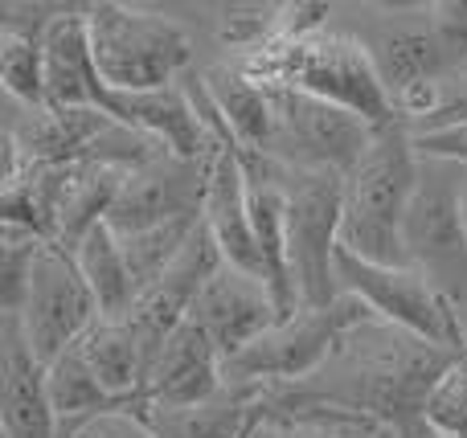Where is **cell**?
<instances>
[{
	"label": "cell",
	"instance_id": "1",
	"mask_svg": "<svg viewBox=\"0 0 467 438\" xmlns=\"http://www.w3.org/2000/svg\"><path fill=\"white\" fill-rule=\"evenodd\" d=\"M460 352L431 344L414 332L373 320L357 328L340 352L296 385H271L258 398V414L279 418L299 410H337L381 426L394 438H427V398Z\"/></svg>",
	"mask_w": 467,
	"mask_h": 438
},
{
	"label": "cell",
	"instance_id": "2",
	"mask_svg": "<svg viewBox=\"0 0 467 438\" xmlns=\"http://www.w3.org/2000/svg\"><path fill=\"white\" fill-rule=\"evenodd\" d=\"M258 87H291L304 90L312 98L337 103L345 111L361 115L373 127H389L398 123L394 98L381 87L378 70H373L369 54L357 37L348 33H316L304 41H275V46L258 49L250 57L230 62Z\"/></svg>",
	"mask_w": 467,
	"mask_h": 438
},
{
	"label": "cell",
	"instance_id": "3",
	"mask_svg": "<svg viewBox=\"0 0 467 438\" xmlns=\"http://www.w3.org/2000/svg\"><path fill=\"white\" fill-rule=\"evenodd\" d=\"M419 188V152L402 119L373 131L369 152L345 180V226L340 246L378 267H410L402 221Z\"/></svg>",
	"mask_w": 467,
	"mask_h": 438
},
{
	"label": "cell",
	"instance_id": "4",
	"mask_svg": "<svg viewBox=\"0 0 467 438\" xmlns=\"http://www.w3.org/2000/svg\"><path fill=\"white\" fill-rule=\"evenodd\" d=\"M87 25L95 66L111 90H164L193 70V37L164 13L99 0L87 5Z\"/></svg>",
	"mask_w": 467,
	"mask_h": 438
},
{
	"label": "cell",
	"instance_id": "5",
	"mask_svg": "<svg viewBox=\"0 0 467 438\" xmlns=\"http://www.w3.org/2000/svg\"><path fill=\"white\" fill-rule=\"evenodd\" d=\"M378 311L365 300L340 291L328 308H304L296 320L271 328L266 336H258L250 349H242L238 357H230L222 365V382L226 385H296L304 377L320 373L332 357L340 352V344L357 332V328L373 324Z\"/></svg>",
	"mask_w": 467,
	"mask_h": 438
},
{
	"label": "cell",
	"instance_id": "6",
	"mask_svg": "<svg viewBox=\"0 0 467 438\" xmlns=\"http://www.w3.org/2000/svg\"><path fill=\"white\" fill-rule=\"evenodd\" d=\"M345 180L328 168H291L279 164V185L287 201V250L291 275L304 308H328L337 287V246L345 226Z\"/></svg>",
	"mask_w": 467,
	"mask_h": 438
},
{
	"label": "cell",
	"instance_id": "7",
	"mask_svg": "<svg viewBox=\"0 0 467 438\" xmlns=\"http://www.w3.org/2000/svg\"><path fill=\"white\" fill-rule=\"evenodd\" d=\"M463 168L451 160L419 156V188L402 221V246L410 267L422 270L455 303L467 300V221Z\"/></svg>",
	"mask_w": 467,
	"mask_h": 438
},
{
	"label": "cell",
	"instance_id": "8",
	"mask_svg": "<svg viewBox=\"0 0 467 438\" xmlns=\"http://www.w3.org/2000/svg\"><path fill=\"white\" fill-rule=\"evenodd\" d=\"M337 287L365 300L386 324L422 336L431 344H443V349L467 352V332L460 324V311H455L460 303L439 291L422 270L378 267V262H365L348 254L345 246H337Z\"/></svg>",
	"mask_w": 467,
	"mask_h": 438
},
{
	"label": "cell",
	"instance_id": "9",
	"mask_svg": "<svg viewBox=\"0 0 467 438\" xmlns=\"http://www.w3.org/2000/svg\"><path fill=\"white\" fill-rule=\"evenodd\" d=\"M266 98H271V111H275V136L266 156H275L279 164H291V168H328L348 177L361 164V156L369 152L378 127L365 123L361 115L291 87H266Z\"/></svg>",
	"mask_w": 467,
	"mask_h": 438
},
{
	"label": "cell",
	"instance_id": "10",
	"mask_svg": "<svg viewBox=\"0 0 467 438\" xmlns=\"http://www.w3.org/2000/svg\"><path fill=\"white\" fill-rule=\"evenodd\" d=\"M95 324H99V303L90 283L82 279L74 254H66L62 246H41L37 262H33L29 295H25L21 308V328L33 357L49 369Z\"/></svg>",
	"mask_w": 467,
	"mask_h": 438
},
{
	"label": "cell",
	"instance_id": "11",
	"mask_svg": "<svg viewBox=\"0 0 467 438\" xmlns=\"http://www.w3.org/2000/svg\"><path fill=\"white\" fill-rule=\"evenodd\" d=\"M213 156L210 160H181L172 152H161L144 168L128 172L111 213H107V226L119 238H128L156 226H169V221L202 218L205 197H210V180H213Z\"/></svg>",
	"mask_w": 467,
	"mask_h": 438
},
{
	"label": "cell",
	"instance_id": "12",
	"mask_svg": "<svg viewBox=\"0 0 467 438\" xmlns=\"http://www.w3.org/2000/svg\"><path fill=\"white\" fill-rule=\"evenodd\" d=\"M222 267H226V259H222L218 242H213L210 226H205V218H202V226L193 229V238L185 242V250L177 254V262H172V267L164 270L144 295H140L136 308H131V316H128L131 332H136L140 344H144L148 369H152L156 352L164 349V341L189 320L197 295L205 291V283H210Z\"/></svg>",
	"mask_w": 467,
	"mask_h": 438
},
{
	"label": "cell",
	"instance_id": "13",
	"mask_svg": "<svg viewBox=\"0 0 467 438\" xmlns=\"http://www.w3.org/2000/svg\"><path fill=\"white\" fill-rule=\"evenodd\" d=\"M189 320L205 328V336L213 341V349L222 352V365H226L230 357L250 349L258 336L279 328V308H275L263 279L246 275V270L226 262V267L205 283V291L197 295Z\"/></svg>",
	"mask_w": 467,
	"mask_h": 438
},
{
	"label": "cell",
	"instance_id": "14",
	"mask_svg": "<svg viewBox=\"0 0 467 438\" xmlns=\"http://www.w3.org/2000/svg\"><path fill=\"white\" fill-rule=\"evenodd\" d=\"M357 41L365 46L373 70H378L381 87L389 90V98L402 95L406 87L419 82H443L451 78V62H447L443 46H439L431 16L422 8V21L414 16H378V21L361 25Z\"/></svg>",
	"mask_w": 467,
	"mask_h": 438
},
{
	"label": "cell",
	"instance_id": "15",
	"mask_svg": "<svg viewBox=\"0 0 467 438\" xmlns=\"http://www.w3.org/2000/svg\"><path fill=\"white\" fill-rule=\"evenodd\" d=\"M0 431L5 438H57L46 365L33 357L21 316L0 320Z\"/></svg>",
	"mask_w": 467,
	"mask_h": 438
},
{
	"label": "cell",
	"instance_id": "16",
	"mask_svg": "<svg viewBox=\"0 0 467 438\" xmlns=\"http://www.w3.org/2000/svg\"><path fill=\"white\" fill-rule=\"evenodd\" d=\"M222 385H226L222 382V352L213 349L202 324L185 320L156 352L144 382V398L148 410H189L210 402Z\"/></svg>",
	"mask_w": 467,
	"mask_h": 438
},
{
	"label": "cell",
	"instance_id": "17",
	"mask_svg": "<svg viewBox=\"0 0 467 438\" xmlns=\"http://www.w3.org/2000/svg\"><path fill=\"white\" fill-rule=\"evenodd\" d=\"M46 95L49 107H90L103 111L111 87L103 82L90 49L87 5H62L57 16L46 25Z\"/></svg>",
	"mask_w": 467,
	"mask_h": 438
},
{
	"label": "cell",
	"instance_id": "18",
	"mask_svg": "<svg viewBox=\"0 0 467 438\" xmlns=\"http://www.w3.org/2000/svg\"><path fill=\"white\" fill-rule=\"evenodd\" d=\"M111 115L90 111V107H41V111H25L5 136L21 148L25 164H46V168H70V164L87 160V148L111 127Z\"/></svg>",
	"mask_w": 467,
	"mask_h": 438
},
{
	"label": "cell",
	"instance_id": "19",
	"mask_svg": "<svg viewBox=\"0 0 467 438\" xmlns=\"http://www.w3.org/2000/svg\"><path fill=\"white\" fill-rule=\"evenodd\" d=\"M205 226H210L213 242H218L222 259L230 267L246 270V275L263 279V262H258L254 229H250V201H246V172L238 164V144H226L213 156V180L210 197H205Z\"/></svg>",
	"mask_w": 467,
	"mask_h": 438
},
{
	"label": "cell",
	"instance_id": "20",
	"mask_svg": "<svg viewBox=\"0 0 467 438\" xmlns=\"http://www.w3.org/2000/svg\"><path fill=\"white\" fill-rule=\"evenodd\" d=\"M263 385H222L210 402L189 410H144L156 438H254Z\"/></svg>",
	"mask_w": 467,
	"mask_h": 438
},
{
	"label": "cell",
	"instance_id": "21",
	"mask_svg": "<svg viewBox=\"0 0 467 438\" xmlns=\"http://www.w3.org/2000/svg\"><path fill=\"white\" fill-rule=\"evenodd\" d=\"M70 168H46V164H25L16 177L0 180V221L8 229L41 238L46 246H57V221H62L66 185Z\"/></svg>",
	"mask_w": 467,
	"mask_h": 438
},
{
	"label": "cell",
	"instance_id": "22",
	"mask_svg": "<svg viewBox=\"0 0 467 438\" xmlns=\"http://www.w3.org/2000/svg\"><path fill=\"white\" fill-rule=\"evenodd\" d=\"M46 382H49V402H54V414H57V431H70V426L87 423V418L115 414V410H136V414L148 410V402H140V398H115V393L90 373L78 344L66 349L62 357L46 369Z\"/></svg>",
	"mask_w": 467,
	"mask_h": 438
},
{
	"label": "cell",
	"instance_id": "23",
	"mask_svg": "<svg viewBox=\"0 0 467 438\" xmlns=\"http://www.w3.org/2000/svg\"><path fill=\"white\" fill-rule=\"evenodd\" d=\"M82 361L90 365V373L115 393V398H144L148 382V357L140 336L131 332L128 320H99L87 336L78 341Z\"/></svg>",
	"mask_w": 467,
	"mask_h": 438
},
{
	"label": "cell",
	"instance_id": "24",
	"mask_svg": "<svg viewBox=\"0 0 467 438\" xmlns=\"http://www.w3.org/2000/svg\"><path fill=\"white\" fill-rule=\"evenodd\" d=\"M202 74H205V87H210L222 119L230 123L234 144L246 148V152H263V156L271 152L275 111H271V98H266V87L250 82L234 66H210Z\"/></svg>",
	"mask_w": 467,
	"mask_h": 438
},
{
	"label": "cell",
	"instance_id": "25",
	"mask_svg": "<svg viewBox=\"0 0 467 438\" xmlns=\"http://www.w3.org/2000/svg\"><path fill=\"white\" fill-rule=\"evenodd\" d=\"M123 180H128L123 168L74 164L70 185H66V201H62V221H57V246H62L66 254H78V246L107 221Z\"/></svg>",
	"mask_w": 467,
	"mask_h": 438
},
{
	"label": "cell",
	"instance_id": "26",
	"mask_svg": "<svg viewBox=\"0 0 467 438\" xmlns=\"http://www.w3.org/2000/svg\"><path fill=\"white\" fill-rule=\"evenodd\" d=\"M74 262H78L82 279H87L90 291H95L99 320H128L131 308H136V300H140V291H136V279H131V270H128V259H123L119 234L103 221V226L78 246Z\"/></svg>",
	"mask_w": 467,
	"mask_h": 438
},
{
	"label": "cell",
	"instance_id": "27",
	"mask_svg": "<svg viewBox=\"0 0 467 438\" xmlns=\"http://www.w3.org/2000/svg\"><path fill=\"white\" fill-rule=\"evenodd\" d=\"M213 29H218V46L234 49L238 57H250L258 49H266L279 37V21H283V5L275 0H254V5H218L213 8Z\"/></svg>",
	"mask_w": 467,
	"mask_h": 438
},
{
	"label": "cell",
	"instance_id": "28",
	"mask_svg": "<svg viewBox=\"0 0 467 438\" xmlns=\"http://www.w3.org/2000/svg\"><path fill=\"white\" fill-rule=\"evenodd\" d=\"M381 426L337 410H299V414L263 418L254 438H378Z\"/></svg>",
	"mask_w": 467,
	"mask_h": 438
},
{
	"label": "cell",
	"instance_id": "29",
	"mask_svg": "<svg viewBox=\"0 0 467 438\" xmlns=\"http://www.w3.org/2000/svg\"><path fill=\"white\" fill-rule=\"evenodd\" d=\"M41 246H46L41 238L5 226V246H0V311L5 316H21L25 295H29V279H33V262H37Z\"/></svg>",
	"mask_w": 467,
	"mask_h": 438
},
{
	"label": "cell",
	"instance_id": "30",
	"mask_svg": "<svg viewBox=\"0 0 467 438\" xmlns=\"http://www.w3.org/2000/svg\"><path fill=\"white\" fill-rule=\"evenodd\" d=\"M427 426L443 438H467V352L439 377L427 398Z\"/></svg>",
	"mask_w": 467,
	"mask_h": 438
},
{
	"label": "cell",
	"instance_id": "31",
	"mask_svg": "<svg viewBox=\"0 0 467 438\" xmlns=\"http://www.w3.org/2000/svg\"><path fill=\"white\" fill-rule=\"evenodd\" d=\"M427 16L451 70H467V0H435L427 5Z\"/></svg>",
	"mask_w": 467,
	"mask_h": 438
},
{
	"label": "cell",
	"instance_id": "32",
	"mask_svg": "<svg viewBox=\"0 0 467 438\" xmlns=\"http://www.w3.org/2000/svg\"><path fill=\"white\" fill-rule=\"evenodd\" d=\"M57 438H156L152 426L144 423V414L136 410H115V414H99L87 423L70 426V431H57Z\"/></svg>",
	"mask_w": 467,
	"mask_h": 438
},
{
	"label": "cell",
	"instance_id": "33",
	"mask_svg": "<svg viewBox=\"0 0 467 438\" xmlns=\"http://www.w3.org/2000/svg\"><path fill=\"white\" fill-rule=\"evenodd\" d=\"M460 123H467V70L451 74V78H443V103H439V111L431 115L427 123L410 127V136H422V131H443V127H460Z\"/></svg>",
	"mask_w": 467,
	"mask_h": 438
},
{
	"label": "cell",
	"instance_id": "34",
	"mask_svg": "<svg viewBox=\"0 0 467 438\" xmlns=\"http://www.w3.org/2000/svg\"><path fill=\"white\" fill-rule=\"evenodd\" d=\"M414 152L427 156V160H451L467 168V123L443 131H422V136H414Z\"/></svg>",
	"mask_w": 467,
	"mask_h": 438
},
{
	"label": "cell",
	"instance_id": "35",
	"mask_svg": "<svg viewBox=\"0 0 467 438\" xmlns=\"http://www.w3.org/2000/svg\"><path fill=\"white\" fill-rule=\"evenodd\" d=\"M463 221H467V180H463Z\"/></svg>",
	"mask_w": 467,
	"mask_h": 438
},
{
	"label": "cell",
	"instance_id": "36",
	"mask_svg": "<svg viewBox=\"0 0 467 438\" xmlns=\"http://www.w3.org/2000/svg\"><path fill=\"white\" fill-rule=\"evenodd\" d=\"M427 438H443V434H435V431H431V434H427Z\"/></svg>",
	"mask_w": 467,
	"mask_h": 438
},
{
	"label": "cell",
	"instance_id": "37",
	"mask_svg": "<svg viewBox=\"0 0 467 438\" xmlns=\"http://www.w3.org/2000/svg\"><path fill=\"white\" fill-rule=\"evenodd\" d=\"M378 438H394V434H386V431H381V434H378Z\"/></svg>",
	"mask_w": 467,
	"mask_h": 438
}]
</instances>
